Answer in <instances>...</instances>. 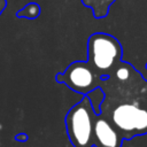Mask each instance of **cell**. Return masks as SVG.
Here are the masks:
<instances>
[{"mask_svg":"<svg viewBox=\"0 0 147 147\" xmlns=\"http://www.w3.org/2000/svg\"><path fill=\"white\" fill-rule=\"evenodd\" d=\"M100 114L122 133L124 140L147 134V79L129 62L101 79Z\"/></svg>","mask_w":147,"mask_h":147,"instance_id":"cell-1","label":"cell"},{"mask_svg":"<svg viewBox=\"0 0 147 147\" xmlns=\"http://www.w3.org/2000/svg\"><path fill=\"white\" fill-rule=\"evenodd\" d=\"M123 48L119 40L105 32L92 33L87 40V62L101 76H109L121 63Z\"/></svg>","mask_w":147,"mask_h":147,"instance_id":"cell-2","label":"cell"},{"mask_svg":"<svg viewBox=\"0 0 147 147\" xmlns=\"http://www.w3.org/2000/svg\"><path fill=\"white\" fill-rule=\"evenodd\" d=\"M95 111L87 95L70 108L65 115L67 136L74 147H93V126Z\"/></svg>","mask_w":147,"mask_h":147,"instance_id":"cell-3","label":"cell"},{"mask_svg":"<svg viewBox=\"0 0 147 147\" xmlns=\"http://www.w3.org/2000/svg\"><path fill=\"white\" fill-rule=\"evenodd\" d=\"M101 79L102 77L87 61H75L67 67L64 72L55 76L57 83L67 85L71 91L82 95H87L98 88Z\"/></svg>","mask_w":147,"mask_h":147,"instance_id":"cell-4","label":"cell"},{"mask_svg":"<svg viewBox=\"0 0 147 147\" xmlns=\"http://www.w3.org/2000/svg\"><path fill=\"white\" fill-rule=\"evenodd\" d=\"M123 136L103 115L98 114L93 126V147H122Z\"/></svg>","mask_w":147,"mask_h":147,"instance_id":"cell-5","label":"cell"},{"mask_svg":"<svg viewBox=\"0 0 147 147\" xmlns=\"http://www.w3.org/2000/svg\"><path fill=\"white\" fill-rule=\"evenodd\" d=\"M85 7L92 9L93 16L95 18H103L108 15L111 5L115 0H82Z\"/></svg>","mask_w":147,"mask_h":147,"instance_id":"cell-6","label":"cell"},{"mask_svg":"<svg viewBox=\"0 0 147 147\" xmlns=\"http://www.w3.org/2000/svg\"><path fill=\"white\" fill-rule=\"evenodd\" d=\"M40 13H41V8L37 2H29L26 6H24L23 8L16 11V17L34 20L40 15Z\"/></svg>","mask_w":147,"mask_h":147,"instance_id":"cell-7","label":"cell"},{"mask_svg":"<svg viewBox=\"0 0 147 147\" xmlns=\"http://www.w3.org/2000/svg\"><path fill=\"white\" fill-rule=\"evenodd\" d=\"M14 139H15L17 142H25V141L29 140V136H28V133L20 132V133H17V134L14 137Z\"/></svg>","mask_w":147,"mask_h":147,"instance_id":"cell-8","label":"cell"},{"mask_svg":"<svg viewBox=\"0 0 147 147\" xmlns=\"http://www.w3.org/2000/svg\"><path fill=\"white\" fill-rule=\"evenodd\" d=\"M6 8H7V0H0V16Z\"/></svg>","mask_w":147,"mask_h":147,"instance_id":"cell-9","label":"cell"},{"mask_svg":"<svg viewBox=\"0 0 147 147\" xmlns=\"http://www.w3.org/2000/svg\"><path fill=\"white\" fill-rule=\"evenodd\" d=\"M146 69H147V63H146Z\"/></svg>","mask_w":147,"mask_h":147,"instance_id":"cell-10","label":"cell"}]
</instances>
